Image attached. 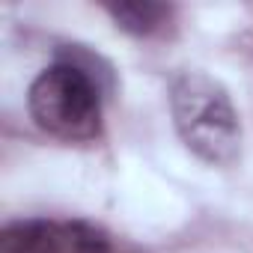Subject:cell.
I'll list each match as a JSON object with an SVG mask.
<instances>
[{
    "instance_id": "1",
    "label": "cell",
    "mask_w": 253,
    "mask_h": 253,
    "mask_svg": "<svg viewBox=\"0 0 253 253\" xmlns=\"http://www.w3.org/2000/svg\"><path fill=\"white\" fill-rule=\"evenodd\" d=\"M176 134L209 167H232L241 155V119L220 81L206 72H179L170 84Z\"/></svg>"
},
{
    "instance_id": "2",
    "label": "cell",
    "mask_w": 253,
    "mask_h": 253,
    "mask_svg": "<svg viewBox=\"0 0 253 253\" xmlns=\"http://www.w3.org/2000/svg\"><path fill=\"white\" fill-rule=\"evenodd\" d=\"M27 107L39 128L63 143H89L101 134V84L78 51L60 54L36 75Z\"/></svg>"
},
{
    "instance_id": "3",
    "label": "cell",
    "mask_w": 253,
    "mask_h": 253,
    "mask_svg": "<svg viewBox=\"0 0 253 253\" xmlns=\"http://www.w3.org/2000/svg\"><path fill=\"white\" fill-rule=\"evenodd\" d=\"M0 253H110V241L89 220L24 217L0 229Z\"/></svg>"
},
{
    "instance_id": "4",
    "label": "cell",
    "mask_w": 253,
    "mask_h": 253,
    "mask_svg": "<svg viewBox=\"0 0 253 253\" xmlns=\"http://www.w3.org/2000/svg\"><path fill=\"white\" fill-rule=\"evenodd\" d=\"M104 12L113 18L119 30L128 36L146 39L155 36L167 27L173 9L167 3H155V0H122V3H104Z\"/></svg>"
}]
</instances>
